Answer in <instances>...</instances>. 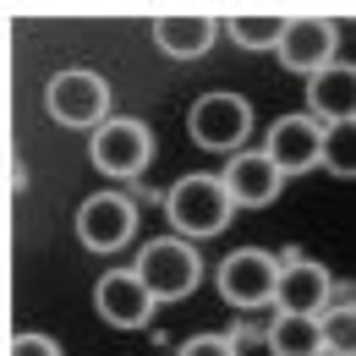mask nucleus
<instances>
[{"mask_svg": "<svg viewBox=\"0 0 356 356\" xmlns=\"http://www.w3.org/2000/svg\"><path fill=\"white\" fill-rule=\"evenodd\" d=\"M230 214H236V203L214 170H192L165 192V220L176 225V236H220Z\"/></svg>", "mask_w": 356, "mask_h": 356, "instance_id": "nucleus-1", "label": "nucleus"}, {"mask_svg": "<svg viewBox=\"0 0 356 356\" xmlns=\"http://www.w3.org/2000/svg\"><path fill=\"white\" fill-rule=\"evenodd\" d=\"M132 274L143 280V291H148L154 302H181V296L197 291L203 264H197V252H192L181 236H159V241H148V247L137 252Z\"/></svg>", "mask_w": 356, "mask_h": 356, "instance_id": "nucleus-2", "label": "nucleus"}, {"mask_svg": "<svg viewBox=\"0 0 356 356\" xmlns=\"http://www.w3.org/2000/svg\"><path fill=\"white\" fill-rule=\"evenodd\" d=\"M88 159L99 176H115V181H132L148 170V159H154V132L132 121V115H121V121H104V127H93V143H88Z\"/></svg>", "mask_w": 356, "mask_h": 356, "instance_id": "nucleus-3", "label": "nucleus"}, {"mask_svg": "<svg viewBox=\"0 0 356 356\" xmlns=\"http://www.w3.org/2000/svg\"><path fill=\"white\" fill-rule=\"evenodd\" d=\"M186 127L197 137V148H214V154H230V148H241V137L252 132V104L241 99V93H203L197 104H192V115H186Z\"/></svg>", "mask_w": 356, "mask_h": 356, "instance_id": "nucleus-4", "label": "nucleus"}, {"mask_svg": "<svg viewBox=\"0 0 356 356\" xmlns=\"http://www.w3.org/2000/svg\"><path fill=\"white\" fill-rule=\"evenodd\" d=\"M44 104L60 127H104L110 121V83L99 72H60L44 88Z\"/></svg>", "mask_w": 356, "mask_h": 356, "instance_id": "nucleus-5", "label": "nucleus"}, {"mask_svg": "<svg viewBox=\"0 0 356 356\" xmlns=\"http://www.w3.org/2000/svg\"><path fill=\"white\" fill-rule=\"evenodd\" d=\"M274 274H280V258L274 252H264V247H241V252H230L220 264V296L230 302V307H264V302H274Z\"/></svg>", "mask_w": 356, "mask_h": 356, "instance_id": "nucleus-6", "label": "nucleus"}, {"mask_svg": "<svg viewBox=\"0 0 356 356\" xmlns=\"http://www.w3.org/2000/svg\"><path fill=\"white\" fill-rule=\"evenodd\" d=\"M323 137H329L323 121H312V115H285V121L268 127L264 159L280 170V176H307L312 165L323 159Z\"/></svg>", "mask_w": 356, "mask_h": 356, "instance_id": "nucleus-7", "label": "nucleus"}, {"mask_svg": "<svg viewBox=\"0 0 356 356\" xmlns=\"http://www.w3.org/2000/svg\"><path fill=\"white\" fill-rule=\"evenodd\" d=\"M280 66L285 72H323L329 60H334V49H340V33H334V22L329 17H285V33H280Z\"/></svg>", "mask_w": 356, "mask_h": 356, "instance_id": "nucleus-8", "label": "nucleus"}, {"mask_svg": "<svg viewBox=\"0 0 356 356\" xmlns=\"http://www.w3.org/2000/svg\"><path fill=\"white\" fill-rule=\"evenodd\" d=\"M329 291H334V280H329L323 264H312L302 252L280 258V274H274V307L280 312H312V318H323Z\"/></svg>", "mask_w": 356, "mask_h": 356, "instance_id": "nucleus-9", "label": "nucleus"}, {"mask_svg": "<svg viewBox=\"0 0 356 356\" xmlns=\"http://www.w3.org/2000/svg\"><path fill=\"white\" fill-rule=\"evenodd\" d=\"M137 230V203L121 197V192H93L88 203L77 209V236L88 241L93 252H115L127 247Z\"/></svg>", "mask_w": 356, "mask_h": 356, "instance_id": "nucleus-10", "label": "nucleus"}, {"mask_svg": "<svg viewBox=\"0 0 356 356\" xmlns=\"http://www.w3.org/2000/svg\"><path fill=\"white\" fill-rule=\"evenodd\" d=\"M93 302L104 312V323H115V329H143V323L154 318V296L143 291V280H137L132 268H110V274L99 280Z\"/></svg>", "mask_w": 356, "mask_h": 356, "instance_id": "nucleus-11", "label": "nucleus"}, {"mask_svg": "<svg viewBox=\"0 0 356 356\" xmlns=\"http://www.w3.org/2000/svg\"><path fill=\"white\" fill-rule=\"evenodd\" d=\"M307 99H312V121H323V127L356 121V66L329 60L323 72H312L307 77Z\"/></svg>", "mask_w": 356, "mask_h": 356, "instance_id": "nucleus-12", "label": "nucleus"}, {"mask_svg": "<svg viewBox=\"0 0 356 356\" xmlns=\"http://www.w3.org/2000/svg\"><path fill=\"white\" fill-rule=\"evenodd\" d=\"M214 33H220V22H214L209 11H170V17H154V44L165 49L170 60H197V55H209Z\"/></svg>", "mask_w": 356, "mask_h": 356, "instance_id": "nucleus-13", "label": "nucleus"}, {"mask_svg": "<svg viewBox=\"0 0 356 356\" xmlns=\"http://www.w3.org/2000/svg\"><path fill=\"white\" fill-rule=\"evenodd\" d=\"M220 181H225V192H230L236 209H264V203L280 197V186H285V176L268 165L264 154H236Z\"/></svg>", "mask_w": 356, "mask_h": 356, "instance_id": "nucleus-14", "label": "nucleus"}, {"mask_svg": "<svg viewBox=\"0 0 356 356\" xmlns=\"http://www.w3.org/2000/svg\"><path fill=\"white\" fill-rule=\"evenodd\" d=\"M268 351L274 356H312L323 351V323L312 312H280L268 323Z\"/></svg>", "mask_w": 356, "mask_h": 356, "instance_id": "nucleus-15", "label": "nucleus"}, {"mask_svg": "<svg viewBox=\"0 0 356 356\" xmlns=\"http://www.w3.org/2000/svg\"><path fill=\"white\" fill-rule=\"evenodd\" d=\"M280 33H285V17H274V11H241V17H230V39L241 49H274Z\"/></svg>", "mask_w": 356, "mask_h": 356, "instance_id": "nucleus-16", "label": "nucleus"}, {"mask_svg": "<svg viewBox=\"0 0 356 356\" xmlns=\"http://www.w3.org/2000/svg\"><path fill=\"white\" fill-rule=\"evenodd\" d=\"M351 127H356V121L329 127V137H323V159H318V165H329L334 176H351V170H356V159H351Z\"/></svg>", "mask_w": 356, "mask_h": 356, "instance_id": "nucleus-17", "label": "nucleus"}, {"mask_svg": "<svg viewBox=\"0 0 356 356\" xmlns=\"http://www.w3.org/2000/svg\"><path fill=\"white\" fill-rule=\"evenodd\" d=\"M318 323H323V346H329V351H346V356L356 351V318H351V307H334L329 318H318Z\"/></svg>", "mask_w": 356, "mask_h": 356, "instance_id": "nucleus-18", "label": "nucleus"}, {"mask_svg": "<svg viewBox=\"0 0 356 356\" xmlns=\"http://www.w3.org/2000/svg\"><path fill=\"white\" fill-rule=\"evenodd\" d=\"M176 356H236V340L230 334H192Z\"/></svg>", "mask_w": 356, "mask_h": 356, "instance_id": "nucleus-19", "label": "nucleus"}, {"mask_svg": "<svg viewBox=\"0 0 356 356\" xmlns=\"http://www.w3.org/2000/svg\"><path fill=\"white\" fill-rule=\"evenodd\" d=\"M6 356H60V346H55L49 334H17Z\"/></svg>", "mask_w": 356, "mask_h": 356, "instance_id": "nucleus-20", "label": "nucleus"}, {"mask_svg": "<svg viewBox=\"0 0 356 356\" xmlns=\"http://www.w3.org/2000/svg\"><path fill=\"white\" fill-rule=\"evenodd\" d=\"M312 356H346V351H329V346H323V351H312Z\"/></svg>", "mask_w": 356, "mask_h": 356, "instance_id": "nucleus-21", "label": "nucleus"}]
</instances>
